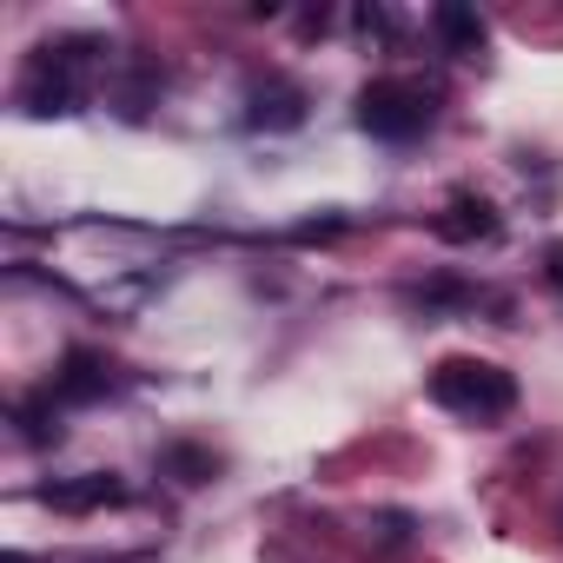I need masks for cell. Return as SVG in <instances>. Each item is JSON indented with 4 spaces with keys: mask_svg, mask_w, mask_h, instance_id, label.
<instances>
[{
    "mask_svg": "<svg viewBox=\"0 0 563 563\" xmlns=\"http://www.w3.org/2000/svg\"><path fill=\"white\" fill-rule=\"evenodd\" d=\"M431 398L444 411L471 418V424H490V418H504L517 405V378L504 365H490V358H444L431 372Z\"/></svg>",
    "mask_w": 563,
    "mask_h": 563,
    "instance_id": "6da1fadb",
    "label": "cell"
},
{
    "mask_svg": "<svg viewBox=\"0 0 563 563\" xmlns=\"http://www.w3.org/2000/svg\"><path fill=\"white\" fill-rule=\"evenodd\" d=\"M358 126L372 140H418L431 126V100L411 80H365L358 87Z\"/></svg>",
    "mask_w": 563,
    "mask_h": 563,
    "instance_id": "7a4b0ae2",
    "label": "cell"
},
{
    "mask_svg": "<svg viewBox=\"0 0 563 563\" xmlns=\"http://www.w3.org/2000/svg\"><path fill=\"white\" fill-rule=\"evenodd\" d=\"M245 126H258V133H292V126H306V87H292V80H258L245 93Z\"/></svg>",
    "mask_w": 563,
    "mask_h": 563,
    "instance_id": "3957f363",
    "label": "cell"
},
{
    "mask_svg": "<svg viewBox=\"0 0 563 563\" xmlns=\"http://www.w3.org/2000/svg\"><path fill=\"white\" fill-rule=\"evenodd\" d=\"M431 225H438V239H451V245H477V239H497V232H504V219H497V206H490L484 192H451Z\"/></svg>",
    "mask_w": 563,
    "mask_h": 563,
    "instance_id": "277c9868",
    "label": "cell"
},
{
    "mask_svg": "<svg viewBox=\"0 0 563 563\" xmlns=\"http://www.w3.org/2000/svg\"><path fill=\"white\" fill-rule=\"evenodd\" d=\"M107 385H113L107 358H100V352H80V345H74V352L60 358V372H54V385H47V391H54L60 405H93V398H107Z\"/></svg>",
    "mask_w": 563,
    "mask_h": 563,
    "instance_id": "5b68a950",
    "label": "cell"
},
{
    "mask_svg": "<svg viewBox=\"0 0 563 563\" xmlns=\"http://www.w3.org/2000/svg\"><path fill=\"white\" fill-rule=\"evenodd\" d=\"M431 34L444 41V54H484V21H477V8H464V0L431 8Z\"/></svg>",
    "mask_w": 563,
    "mask_h": 563,
    "instance_id": "8992f818",
    "label": "cell"
},
{
    "mask_svg": "<svg viewBox=\"0 0 563 563\" xmlns=\"http://www.w3.org/2000/svg\"><path fill=\"white\" fill-rule=\"evenodd\" d=\"M120 497H126V484L120 477H100V471H87L80 484H47V504L54 510H107Z\"/></svg>",
    "mask_w": 563,
    "mask_h": 563,
    "instance_id": "52a82bcc",
    "label": "cell"
},
{
    "mask_svg": "<svg viewBox=\"0 0 563 563\" xmlns=\"http://www.w3.org/2000/svg\"><path fill=\"white\" fill-rule=\"evenodd\" d=\"M159 471L179 477V484H212V477H219V457H212L206 444H166V451H159Z\"/></svg>",
    "mask_w": 563,
    "mask_h": 563,
    "instance_id": "ba28073f",
    "label": "cell"
},
{
    "mask_svg": "<svg viewBox=\"0 0 563 563\" xmlns=\"http://www.w3.org/2000/svg\"><path fill=\"white\" fill-rule=\"evenodd\" d=\"M54 405H60V398L47 391V398H27V405L14 411V418H21V438H27V444H47V438H60V424H54Z\"/></svg>",
    "mask_w": 563,
    "mask_h": 563,
    "instance_id": "9c48e42d",
    "label": "cell"
},
{
    "mask_svg": "<svg viewBox=\"0 0 563 563\" xmlns=\"http://www.w3.org/2000/svg\"><path fill=\"white\" fill-rule=\"evenodd\" d=\"M543 278L563 292V239H550V245H543Z\"/></svg>",
    "mask_w": 563,
    "mask_h": 563,
    "instance_id": "30bf717a",
    "label": "cell"
},
{
    "mask_svg": "<svg viewBox=\"0 0 563 563\" xmlns=\"http://www.w3.org/2000/svg\"><path fill=\"white\" fill-rule=\"evenodd\" d=\"M332 232H339V219H306V225H299L306 245H312V239H332Z\"/></svg>",
    "mask_w": 563,
    "mask_h": 563,
    "instance_id": "8fae6325",
    "label": "cell"
},
{
    "mask_svg": "<svg viewBox=\"0 0 563 563\" xmlns=\"http://www.w3.org/2000/svg\"><path fill=\"white\" fill-rule=\"evenodd\" d=\"M8 563H27V556H8Z\"/></svg>",
    "mask_w": 563,
    "mask_h": 563,
    "instance_id": "7c38bea8",
    "label": "cell"
}]
</instances>
